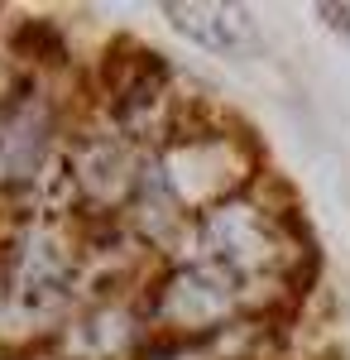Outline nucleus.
Masks as SVG:
<instances>
[{"instance_id":"obj_2","label":"nucleus","mask_w":350,"mask_h":360,"mask_svg":"<svg viewBox=\"0 0 350 360\" xmlns=\"http://www.w3.org/2000/svg\"><path fill=\"white\" fill-rule=\"evenodd\" d=\"M317 15H322L336 34H350V5H317Z\"/></svg>"},{"instance_id":"obj_1","label":"nucleus","mask_w":350,"mask_h":360,"mask_svg":"<svg viewBox=\"0 0 350 360\" xmlns=\"http://www.w3.org/2000/svg\"><path fill=\"white\" fill-rule=\"evenodd\" d=\"M163 15H173V25L183 29L188 39L207 44L216 53H240L245 44L254 39L249 15L235 5H163Z\"/></svg>"}]
</instances>
